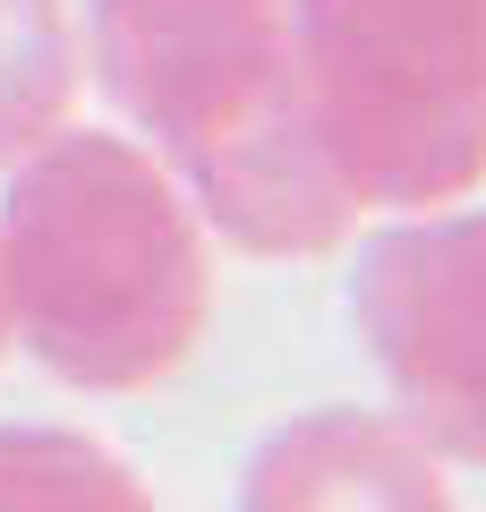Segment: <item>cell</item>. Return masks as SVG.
Segmentation results:
<instances>
[{
	"label": "cell",
	"instance_id": "cell-1",
	"mask_svg": "<svg viewBox=\"0 0 486 512\" xmlns=\"http://www.w3.org/2000/svg\"><path fill=\"white\" fill-rule=\"evenodd\" d=\"M0 316L69 393H154L205 342L214 231L137 128H60L0 171Z\"/></svg>",
	"mask_w": 486,
	"mask_h": 512
},
{
	"label": "cell",
	"instance_id": "cell-2",
	"mask_svg": "<svg viewBox=\"0 0 486 512\" xmlns=\"http://www.w3.org/2000/svg\"><path fill=\"white\" fill-rule=\"evenodd\" d=\"M290 77L359 214L486 188V0H290Z\"/></svg>",
	"mask_w": 486,
	"mask_h": 512
},
{
	"label": "cell",
	"instance_id": "cell-3",
	"mask_svg": "<svg viewBox=\"0 0 486 512\" xmlns=\"http://www.w3.org/2000/svg\"><path fill=\"white\" fill-rule=\"evenodd\" d=\"M350 325L401 419L486 470V205L393 214L350 265Z\"/></svg>",
	"mask_w": 486,
	"mask_h": 512
},
{
	"label": "cell",
	"instance_id": "cell-4",
	"mask_svg": "<svg viewBox=\"0 0 486 512\" xmlns=\"http://www.w3.org/2000/svg\"><path fill=\"white\" fill-rule=\"evenodd\" d=\"M290 43V0H86V77L145 146L231 103Z\"/></svg>",
	"mask_w": 486,
	"mask_h": 512
},
{
	"label": "cell",
	"instance_id": "cell-5",
	"mask_svg": "<svg viewBox=\"0 0 486 512\" xmlns=\"http://www.w3.org/2000/svg\"><path fill=\"white\" fill-rule=\"evenodd\" d=\"M239 512H452V461L401 410H307L248 453Z\"/></svg>",
	"mask_w": 486,
	"mask_h": 512
},
{
	"label": "cell",
	"instance_id": "cell-6",
	"mask_svg": "<svg viewBox=\"0 0 486 512\" xmlns=\"http://www.w3.org/2000/svg\"><path fill=\"white\" fill-rule=\"evenodd\" d=\"M86 35L69 0H0V171L77 120Z\"/></svg>",
	"mask_w": 486,
	"mask_h": 512
},
{
	"label": "cell",
	"instance_id": "cell-7",
	"mask_svg": "<svg viewBox=\"0 0 486 512\" xmlns=\"http://www.w3.org/2000/svg\"><path fill=\"white\" fill-rule=\"evenodd\" d=\"M0 512H162L154 487L86 427H0Z\"/></svg>",
	"mask_w": 486,
	"mask_h": 512
},
{
	"label": "cell",
	"instance_id": "cell-8",
	"mask_svg": "<svg viewBox=\"0 0 486 512\" xmlns=\"http://www.w3.org/2000/svg\"><path fill=\"white\" fill-rule=\"evenodd\" d=\"M0 359H9V316H0Z\"/></svg>",
	"mask_w": 486,
	"mask_h": 512
}]
</instances>
